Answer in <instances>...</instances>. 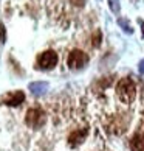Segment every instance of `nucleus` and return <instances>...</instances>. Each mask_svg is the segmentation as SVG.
I'll use <instances>...</instances> for the list:
<instances>
[{
    "label": "nucleus",
    "mask_w": 144,
    "mask_h": 151,
    "mask_svg": "<svg viewBox=\"0 0 144 151\" xmlns=\"http://www.w3.org/2000/svg\"><path fill=\"white\" fill-rule=\"evenodd\" d=\"M71 3H74V5H77V6H82V5L85 3V0H71Z\"/></svg>",
    "instance_id": "nucleus-11"
},
{
    "label": "nucleus",
    "mask_w": 144,
    "mask_h": 151,
    "mask_svg": "<svg viewBox=\"0 0 144 151\" xmlns=\"http://www.w3.org/2000/svg\"><path fill=\"white\" fill-rule=\"evenodd\" d=\"M118 24L123 27L126 33H133V28H132V27L129 25V22H127V20H124V19H118Z\"/></svg>",
    "instance_id": "nucleus-10"
},
{
    "label": "nucleus",
    "mask_w": 144,
    "mask_h": 151,
    "mask_svg": "<svg viewBox=\"0 0 144 151\" xmlns=\"http://www.w3.org/2000/svg\"><path fill=\"white\" fill-rule=\"evenodd\" d=\"M87 131H74L73 134H70L68 137V143L71 145V147H76V145H79L82 140H84Z\"/></svg>",
    "instance_id": "nucleus-8"
},
{
    "label": "nucleus",
    "mask_w": 144,
    "mask_h": 151,
    "mask_svg": "<svg viewBox=\"0 0 144 151\" xmlns=\"http://www.w3.org/2000/svg\"><path fill=\"white\" fill-rule=\"evenodd\" d=\"M130 148L132 151H144V134L136 132L130 140Z\"/></svg>",
    "instance_id": "nucleus-6"
},
{
    "label": "nucleus",
    "mask_w": 144,
    "mask_h": 151,
    "mask_svg": "<svg viewBox=\"0 0 144 151\" xmlns=\"http://www.w3.org/2000/svg\"><path fill=\"white\" fill-rule=\"evenodd\" d=\"M25 100V93L22 91H16V92H9L3 97V103L8 106H19L23 103Z\"/></svg>",
    "instance_id": "nucleus-5"
},
{
    "label": "nucleus",
    "mask_w": 144,
    "mask_h": 151,
    "mask_svg": "<svg viewBox=\"0 0 144 151\" xmlns=\"http://www.w3.org/2000/svg\"><path fill=\"white\" fill-rule=\"evenodd\" d=\"M109 6L115 14L119 13V0H109Z\"/></svg>",
    "instance_id": "nucleus-9"
},
{
    "label": "nucleus",
    "mask_w": 144,
    "mask_h": 151,
    "mask_svg": "<svg viewBox=\"0 0 144 151\" xmlns=\"http://www.w3.org/2000/svg\"><path fill=\"white\" fill-rule=\"evenodd\" d=\"M116 95L124 104H130L135 100L136 86L130 78H121L118 86H116Z\"/></svg>",
    "instance_id": "nucleus-1"
},
{
    "label": "nucleus",
    "mask_w": 144,
    "mask_h": 151,
    "mask_svg": "<svg viewBox=\"0 0 144 151\" xmlns=\"http://www.w3.org/2000/svg\"><path fill=\"white\" fill-rule=\"evenodd\" d=\"M57 53L53 50H47V52L40 53L37 56V67L42 70H50L57 64Z\"/></svg>",
    "instance_id": "nucleus-4"
},
{
    "label": "nucleus",
    "mask_w": 144,
    "mask_h": 151,
    "mask_svg": "<svg viewBox=\"0 0 144 151\" xmlns=\"http://www.w3.org/2000/svg\"><path fill=\"white\" fill-rule=\"evenodd\" d=\"M140 24H141V28H143V35H144V22H141V20H140Z\"/></svg>",
    "instance_id": "nucleus-13"
},
{
    "label": "nucleus",
    "mask_w": 144,
    "mask_h": 151,
    "mask_svg": "<svg viewBox=\"0 0 144 151\" xmlns=\"http://www.w3.org/2000/svg\"><path fill=\"white\" fill-rule=\"evenodd\" d=\"M30 91L31 93L34 95H42L48 91V83L45 81H36V83H31L30 84Z\"/></svg>",
    "instance_id": "nucleus-7"
},
{
    "label": "nucleus",
    "mask_w": 144,
    "mask_h": 151,
    "mask_svg": "<svg viewBox=\"0 0 144 151\" xmlns=\"http://www.w3.org/2000/svg\"><path fill=\"white\" fill-rule=\"evenodd\" d=\"M138 70H140V73H144V59L140 61V65H138Z\"/></svg>",
    "instance_id": "nucleus-12"
},
{
    "label": "nucleus",
    "mask_w": 144,
    "mask_h": 151,
    "mask_svg": "<svg viewBox=\"0 0 144 151\" xmlns=\"http://www.w3.org/2000/svg\"><path fill=\"white\" fill-rule=\"evenodd\" d=\"M88 63V56L85 52H82V50H73V52H70L68 55V59H67V64L71 70H81L84 69Z\"/></svg>",
    "instance_id": "nucleus-3"
},
{
    "label": "nucleus",
    "mask_w": 144,
    "mask_h": 151,
    "mask_svg": "<svg viewBox=\"0 0 144 151\" xmlns=\"http://www.w3.org/2000/svg\"><path fill=\"white\" fill-rule=\"evenodd\" d=\"M45 120H47V115L45 112L40 109V108H31L28 109V112H26V117H25V123L28 125L30 128H40L45 125Z\"/></svg>",
    "instance_id": "nucleus-2"
}]
</instances>
